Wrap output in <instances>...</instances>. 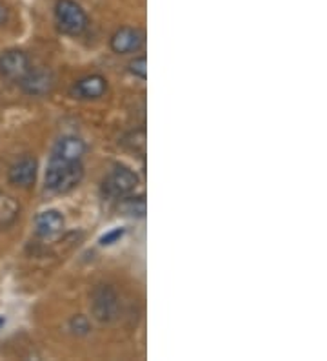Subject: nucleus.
<instances>
[{
	"instance_id": "1",
	"label": "nucleus",
	"mask_w": 327,
	"mask_h": 361,
	"mask_svg": "<svg viewBox=\"0 0 327 361\" xmlns=\"http://www.w3.org/2000/svg\"><path fill=\"white\" fill-rule=\"evenodd\" d=\"M84 177V166L80 161H64V159H49L46 170V186L55 194H68L80 185Z\"/></svg>"
},
{
	"instance_id": "2",
	"label": "nucleus",
	"mask_w": 327,
	"mask_h": 361,
	"mask_svg": "<svg viewBox=\"0 0 327 361\" xmlns=\"http://www.w3.org/2000/svg\"><path fill=\"white\" fill-rule=\"evenodd\" d=\"M55 18L57 26L65 35H80L87 27V15L82 6L75 0H57L55 6Z\"/></svg>"
},
{
	"instance_id": "3",
	"label": "nucleus",
	"mask_w": 327,
	"mask_h": 361,
	"mask_svg": "<svg viewBox=\"0 0 327 361\" xmlns=\"http://www.w3.org/2000/svg\"><path fill=\"white\" fill-rule=\"evenodd\" d=\"M136 186H139V176L127 166H120V164L115 166L102 183L104 194L113 199H122L133 194Z\"/></svg>"
},
{
	"instance_id": "4",
	"label": "nucleus",
	"mask_w": 327,
	"mask_h": 361,
	"mask_svg": "<svg viewBox=\"0 0 327 361\" xmlns=\"http://www.w3.org/2000/svg\"><path fill=\"white\" fill-rule=\"evenodd\" d=\"M30 70V59L24 51L9 49L0 55V77L9 80H22Z\"/></svg>"
},
{
	"instance_id": "5",
	"label": "nucleus",
	"mask_w": 327,
	"mask_h": 361,
	"mask_svg": "<svg viewBox=\"0 0 327 361\" xmlns=\"http://www.w3.org/2000/svg\"><path fill=\"white\" fill-rule=\"evenodd\" d=\"M144 44V33L135 27H120L111 37V49L118 55L139 51Z\"/></svg>"
},
{
	"instance_id": "6",
	"label": "nucleus",
	"mask_w": 327,
	"mask_h": 361,
	"mask_svg": "<svg viewBox=\"0 0 327 361\" xmlns=\"http://www.w3.org/2000/svg\"><path fill=\"white\" fill-rule=\"evenodd\" d=\"M118 310V300L109 286H101L96 288L93 294V312H95L96 319L101 322H111L117 316Z\"/></svg>"
},
{
	"instance_id": "7",
	"label": "nucleus",
	"mask_w": 327,
	"mask_h": 361,
	"mask_svg": "<svg viewBox=\"0 0 327 361\" xmlns=\"http://www.w3.org/2000/svg\"><path fill=\"white\" fill-rule=\"evenodd\" d=\"M37 159L31 155H24L9 168V180L20 188H27L35 183L37 179Z\"/></svg>"
},
{
	"instance_id": "8",
	"label": "nucleus",
	"mask_w": 327,
	"mask_h": 361,
	"mask_svg": "<svg viewBox=\"0 0 327 361\" xmlns=\"http://www.w3.org/2000/svg\"><path fill=\"white\" fill-rule=\"evenodd\" d=\"M53 73L49 70H30L26 73V77L20 80L22 90L27 93V95H46L48 92H51L53 88Z\"/></svg>"
},
{
	"instance_id": "9",
	"label": "nucleus",
	"mask_w": 327,
	"mask_h": 361,
	"mask_svg": "<svg viewBox=\"0 0 327 361\" xmlns=\"http://www.w3.org/2000/svg\"><path fill=\"white\" fill-rule=\"evenodd\" d=\"M84 154H86V142L77 135H65L57 141L51 155L64 161H82Z\"/></svg>"
},
{
	"instance_id": "10",
	"label": "nucleus",
	"mask_w": 327,
	"mask_h": 361,
	"mask_svg": "<svg viewBox=\"0 0 327 361\" xmlns=\"http://www.w3.org/2000/svg\"><path fill=\"white\" fill-rule=\"evenodd\" d=\"M105 92H108V80L102 75H87L73 86L75 97L86 99V101L101 99Z\"/></svg>"
},
{
	"instance_id": "11",
	"label": "nucleus",
	"mask_w": 327,
	"mask_h": 361,
	"mask_svg": "<svg viewBox=\"0 0 327 361\" xmlns=\"http://www.w3.org/2000/svg\"><path fill=\"white\" fill-rule=\"evenodd\" d=\"M64 216L57 210H48L42 212L35 217V232L39 238H53L57 233L62 232L64 228Z\"/></svg>"
},
{
	"instance_id": "12",
	"label": "nucleus",
	"mask_w": 327,
	"mask_h": 361,
	"mask_svg": "<svg viewBox=\"0 0 327 361\" xmlns=\"http://www.w3.org/2000/svg\"><path fill=\"white\" fill-rule=\"evenodd\" d=\"M20 207L11 195L0 192V228H6L18 217Z\"/></svg>"
},
{
	"instance_id": "13",
	"label": "nucleus",
	"mask_w": 327,
	"mask_h": 361,
	"mask_svg": "<svg viewBox=\"0 0 327 361\" xmlns=\"http://www.w3.org/2000/svg\"><path fill=\"white\" fill-rule=\"evenodd\" d=\"M146 197L144 195H136V197H126L120 199V204H118V210L122 212L124 216L129 217H144L146 216Z\"/></svg>"
},
{
	"instance_id": "14",
	"label": "nucleus",
	"mask_w": 327,
	"mask_h": 361,
	"mask_svg": "<svg viewBox=\"0 0 327 361\" xmlns=\"http://www.w3.org/2000/svg\"><path fill=\"white\" fill-rule=\"evenodd\" d=\"M129 71L135 77L144 80L148 77V59L146 57H136L135 61L129 62Z\"/></svg>"
},
{
	"instance_id": "15",
	"label": "nucleus",
	"mask_w": 327,
	"mask_h": 361,
	"mask_svg": "<svg viewBox=\"0 0 327 361\" xmlns=\"http://www.w3.org/2000/svg\"><path fill=\"white\" fill-rule=\"evenodd\" d=\"M71 331L75 334H87L89 332V322L86 316H75L71 319Z\"/></svg>"
},
{
	"instance_id": "16",
	"label": "nucleus",
	"mask_w": 327,
	"mask_h": 361,
	"mask_svg": "<svg viewBox=\"0 0 327 361\" xmlns=\"http://www.w3.org/2000/svg\"><path fill=\"white\" fill-rule=\"evenodd\" d=\"M126 233V230L124 228H115L111 230V232H108L105 235H102L101 238V245H113V243H117L118 239H122V235Z\"/></svg>"
},
{
	"instance_id": "17",
	"label": "nucleus",
	"mask_w": 327,
	"mask_h": 361,
	"mask_svg": "<svg viewBox=\"0 0 327 361\" xmlns=\"http://www.w3.org/2000/svg\"><path fill=\"white\" fill-rule=\"evenodd\" d=\"M4 20H6V8L0 4V24L4 23Z\"/></svg>"
},
{
	"instance_id": "18",
	"label": "nucleus",
	"mask_w": 327,
	"mask_h": 361,
	"mask_svg": "<svg viewBox=\"0 0 327 361\" xmlns=\"http://www.w3.org/2000/svg\"><path fill=\"white\" fill-rule=\"evenodd\" d=\"M4 323H6V319H4V317H2V316H0V326L4 325Z\"/></svg>"
}]
</instances>
